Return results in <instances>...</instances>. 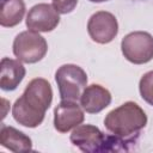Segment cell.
Wrapping results in <instances>:
<instances>
[{
	"label": "cell",
	"instance_id": "1",
	"mask_svg": "<svg viewBox=\"0 0 153 153\" xmlns=\"http://www.w3.org/2000/svg\"><path fill=\"white\" fill-rule=\"evenodd\" d=\"M147 121V115L141 106L129 100L108 112L104 118V126L111 134L135 142V137L146 127Z\"/></svg>",
	"mask_w": 153,
	"mask_h": 153
},
{
	"label": "cell",
	"instance_id": "2",
	"mask_svg": "<svg viewBox=\"0 0 153 153\" xmlns=\"http://www.w3.org/2000/svg\"><path fill=\"white\" fill-rule=\"evenodd\" d=\"M71 142L86 153H99L111 151H126V141L116 135H105L98 127L80 124L71 134Z\"/></svg>",
	"mask_w": 153,
	"mask_h": 153
},
{
	"label": "cell",
	"instance_id": "3",
	"mask_svg": "<svg viewBox=\"0 0 153 153\" xmlns=\"http://www.w3.org/2000/svg\"><path fill=\"white\" fill-rule=\"evenodd\" d=\"M55 81L59 87L61 100L76 102L80 99L87 85V74L80 66L67 63L57 68L55 72Z\"/></svg>",
	"mask_w": 153,
	"mask_h": 153
},
{
	"label": "cell",
	"instance_id": "4",
	"mask_svg": "<svg viewBox=\"0 0 153 153\" xmlns=\"http://www.w3.org/2000/svg\"><path fill=\"white\" fill-rule=\"evenodd\" d=\"M12 48L14 56L19 61L24 63H36L45 56L48 43L39 32L26 30L16 36Z\"/></svg>",
	"mask_w": 153,
	"mask_h": 153
},
{
	"label": "cell",
	"instance_id": "5",
	"mask_svg": "<svg viewBox=\"0 0 153 153\" xmlns=\"http://www.w3.org/2000/svg\"><path fill=\"white\" fill-rule=\"evenodd\" d=\"M123 56L134 65H143L153 59V36L146 31L126 35L121 42Z\"/></svg>",
	"mask_w": 153,
	"mask_h": 153
},
{
	"label": "cell",
	"instance_id": "6",
	"mask_svg": "<svg viewBox=\"0 0 153 153\" xmlns=\"http://www.w3.org/2000/svg\"><path fill=\"white\" fill-rule=\"evenodd\" d=\"M87 32L91 39L99 44H108L118 33V23L116 17L108 11L93 13L87 22Z\"/></svg>",
	"mask_w": 153,
	"mask_h": 153
},
{
	"label": "cell",
	"instance_id": "7",
	"mask_svg": "<svg viewBox=\"0 0 153 153\" xmlns=\"http://www.w3.org/2000/svg\"><path fill=\"white\" fill-rule=\"evenodd\" d=\"M32 110L45 115L53 102V88L48 80L43 78L32 79L19 97Z\"/></svg>",
	"mask_w": 153,
	"mask_h": 153
},
{
	"label": "cell",
	"instance_id": "8",
	"mask_svg": "<svg viewBox=\"0 0 153 153\" xmlns=\"http://www.w3.org/2000/svg\"><path fill=\"white\" fill-rule=\"evenodd\" d=\"M60 23V13L50 4H37L32 6L27 14L25 24L29 30L36 32H50Z\"/></svg>",
	"mask_w": 153,
	"mask_h": 153
},
{
	"label": "cell",
	"instance_id": "9",
	"mask_svg": "<svg viewBox=\"0 0 153 153\" xmlns=\"http://www.w3.org/2000/svg\"><path fill=\"white\" fill-rule=\"evenodd\" d=\"M85 120L84 109L76 102L61 100L54 109V128L59 133H68Z\"/></svg>",
	"mask_w": 153,
	"mask_h": 153
},
{
	"label": "cell",
	"instance_id": "10",
	"mask_svg": "<svg viewBox=\"0 0 153 153\" xmlns=\"http://www.w3.org/2000/svg\"><path fill=\"white\" fill-rule=\"evenodd\" d=\"M111 103V93L99 84H92L84 88L80 96V105L87 114H98Z\"/></svg>",
	"mask_w": 153,
	"mask_h": 153
},
{
	"label": "cell",
	"instance_id": "11",
	"mask_svg": "<svg viewBox=\"0 0 153 153\" xmlns=\"http://www.w3.org/2000/svg\"><path fill=\"white\" fill-rule=\"evenodd\" d=\"M26 69L22 61L2 57L0 62V87L4 91H13L23 81Z\"/></svg>",
	"mask_w": 153,
	"mask_h": 153
},
{
	"label": "cell",
	"instance_id": "12",
	"mask_svg": "<svg viewBox=\"0 0 153 153\" xmlns=\"http://www.w3.org/2000/svg\"><path fill=\"white\" fill-rule=\"evenodd\" d=\"M0 143L2 147L19 153V152H29L32 149L31 139L11 126H2L0 129Z\"/></svg>",
	"mask_w": 153,
	"mask_h": 153
},
{
	"label": "cell",
	"instance_id": "13",
	"mask_svg": "<svg viewBox=\"0 0 153 153\" xmlns=\"http://www.w3.org/2000/svg\"><path fill=\"white\" fill-rule=\"evenodd\" d=\"M25 10L23 0H1L0 25L2 27H13L18 25L24 18Z\"/></svg>",
	"mask_w": 153,
	"mask_h": 153
},
{
	"label": "cell",
	"instance_id": "14",
	"mask_svg": "<svg viewBox=\"0 0 153 153\" xmlns=\"http://www.w3.org/2000/svg\"><path fill=\"white\" fill-rule=\"evenodd\" d=\"M12 116L19 124L27 128H36L43 122L45 115L32 110L20 98H18L12 106Z\"/></svg>",
	"mask_w": 153,
	"mask_h": 153
},
{
	"label": "cell",
	"instance_id": "15",
	"mask_svg": "<svg viewBox=\"0 0 153 153\" xmlns=\"http://www.w3.org/2000/svg\"><path fill=\"white\" fill-rule=\"evenodd\" d=\"M139 91L141 98L153 106V71L145 73L139 82Z\"/></svg>",
	"mask_w": 153,
	"mask_h": 153
},
{
	"label": "cell",
	"instance_id": "16",
	"mask_svg": "<svg viewBox=\"0 0 153 153\" xmlns=\"http://www.w3.org/2000/svg\"><path fill=\"white\" fill-rule=\"evenodd\" d=\"M54 8L60 14H67L71 13L78 4V0H51Z\"/></svg>",
	"mask_w": 153,
	"mask_h": 153
},
{
	"label": "cell",
	"instance_id": "17",
	"mask_svg": "<svg viewBox=\"0 0 153 153\" xmlns=\"http://www.w3.org/2000/svg\"><path fill=\"white\" fill-rule=\"evenodd\" d=\"M91 2H104V1H108V0H88Z\"/></svg>",
	"mask_w": 153,
	"mask_h": 153
}]
</instances>
